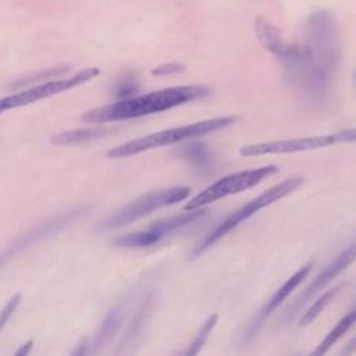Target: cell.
<instances>
[{"label": "cell", "mask_w": 356, "mask_h": 356, "mask_svg": "<svg viewBox=\"0 0 356 356\" xmlns=\"http://www.w3.org/2000/svg\"><path fill=\"white\" fill-rule=\"evenodd\" d=\"M341 63V46L335 19L327 11L313 13L305 25L303 42L281 63L286 78L314 106L324 104L332 89Z\"/></svg>", "instance_id": "obj_1"}, {"label": "cell", "mask_w": 356, "mask_h": 356, "mask_svg": "<svg viewBox=\"0 0 356 356\" xmlns=\"http://www.w3.org/2000/svg\"><path fill=\"white\" fill-rule=\"evenodd\" d=\"M209 92V88L204 85L165 88L140 96L118 99L111 104L89 110L82 115V120L85 122H108L138 118L202 99L207 96Z\"/></svg>", "instance_id": "obj_2"}, {"label": "cell", "mask_w": 356, "mask_h": 356, "mask_svg": "<svg viewBox=\"0 0 356 356\" xmlns=\"http://www.w3.org/2000/svg\"><path fill=\"white\" fill-rule=\"evenodd\" d=\"M235 121H236V117L228 115V117L210 118V120H203L199 122H192L188 125L163 129V131L125 142L122 145H118L107 152V157H110V159L129 157V156H135L138 153H142V152H146L150 149L184 142L188 139H195V138L211 134L214 131L222 129L225 127H229Z\"/></svg>", "instance_id": "obj_3"}, {"label": "cell", "mask_w": 356, "mask_h": 356, "mask_svg": "<svg viewBox=\"0 0 356 356\" xmlns=\"http://www.w3.org/2000/svg\"><path fill=\"white\" fill-rule=\"evenodd\" d=\"M302 184H303L302 177H291L288 179H285L280 184H275L274 186L266 189L264 192H261L260 195H257L256 197L249 200L246 204H243L242 207L232 211L213 231H210L203 238V241L196 246V249L193 250V256L200 254L202 252H204L206 249L213 246L216 242H218L221 238H224L227 234H229L232 229H235L241 222H243L249 217L254 216L257 211L266 209L267 206H270V204L275 203L277 200H280V199L288 196L289 193L295 192Z\"/></svg>", "instance_id": "obj_4"}, {"label": "cell", "mask_w": 356, "mask_h": 356, "mask_svg": "<svg viewBox=\"0 0 356 356\" xmlns=\"http://www.w3.org/2000/svg\"><path fill=\"white\" fill-rule=\"evenodd\" d=\"M278 171L277 165L268 164L252 170H243L238 171L229 175H225L211 185H209L206 189L199 192L195 197L186 202L184 206V210H193V209H200L204 207L209 203H213L216 200H220L222 197L243 192L252 186H256L260 184L264 178L268 175H273Z\"/></svg>", "instance_id": "obj_5"}, {"label": "cell", "mask_w": 356, "mask_h": 356, "mask_svg": "<svg viewBox=\"0 0 356 356\" xmlns=\"http://www.w3.org/2000/svg\"><path fill=\"white\" fill-rule=\"evenodd\" d=\"M191 193L189 186H172L163 191H154L150 193H146L138 199H135L128 206L122 207L113 216H110L107 220L102 222L103 229H111L118 228L122 225H127L135 220H139L145 216H149L157 209L167 207L175 203H179L185 200Z\"/></svg>", "instance_id": "obj_6"}, {"label": "cell", "mask_w": 356, "mask_h": 356, "mask_svg": "<svg viewBox=\"0 0 356 356\" xmlns=\"http://www.w3.org/2000/svg\"><path fill=\"white\" fill-rule=\"evenodd\" d=\"M100 74V70L96 67H89L85 68L68 78H61V79H51L47 82H42L33 86H29L21 92L0 97V114L11 110V108H17V107H22V106H28L31 103L39 102L42 99L63 93L65 90L74 89L79 85H83L86 82H89L90 79L96 78Z\"/></svg>", "instance_id": "obj_7"}, {"label": "cell", "mask_w": 356, "mask_h": 356, "mask_svg": "<svg viewBox=\"0 0 356 356\" xmlns=\"http://www.w3.org/2000/svg\"><path fill=\"white\" fill-rule=\"evenodd\" d=\"M206 216V210L193 209V210H185V213L165 217L159 221H154L152 225H149L143 231L129 232L125 235H121L114 239V245L120 248H147L157 242H160L163 238L170 235L171 232L189 225L195 222L196 220Z\"/></svg>", "instance_id": "obj_8"}, {"label": "cell", "mask_w": 356, "mask_h": 356, "mask_svg": "<svg viewBox=\"0 0 356 356\" xmlns=\"http://www.w3.org/2000/svg\"><path fill=\"white\" fill-rule=\"evenodd\" d=\"M356 260V243L343 249L335 259L331 260L317 277L306 286V289L291 303L286 312L282 314V323L291 321L321 289H324L335 277L343 273Z\"/></svg>", "instance_id": "obj_9"}, {"label": "cell", "mask_w": 356, "mask_h": 356, "mask_svg": "<svg viewBox=\"0 0 356 356\" xmlns=\"http://www.w3.org/2000/svg\"><path fill=\"white\" fill-rule=\"evenodd\" d=\"M82 213H83L82 209H74V210L64 211V213L47 220L46 222L38 225L36 228L25 232L21 238H18L13 243H10L3 252H0V268H3V266L6 263H8L11 259H14L18 253L24 252L29 246L40 242L44 238H49V236L57 234L58 231H61L63 228L70 225Z\"/></svg>", "instance_id": "obj_10"}, {"label": "cell", "mask_w": 356, "mask_h": 356, "mask_svg": "<svg viewBox=\"0 0 356 356\" xmlns=\"http://www.w3.org/2000/svg\"><path fill=\"white\" fill-rule=\"evenodd\" d=\"M134 298H135V291L127 293L125 298L122 300H120V303L107 314V317L100 324L99 330L90 338L81 342L71 352V355L95 353V352L100 350L104 345H107L115 337V334L121 330V327L128 316V312L132 306Z\"/></svg>", "instance_id": "obj_11"}, {"label": "cell", "mask_w": 356, "mask_h": 356, "mask_svg": "<svg viewBox=\"0 0 356 356\" xmlns=\"http://www.w3.org/2000/svg\"><path fill=\"white\" fill-rule=\"evenodd\" d=\"M334 135H320V136H309V138H293L284 140H273V142H260L245 145L239 149V154L243 157H254L261 154H277V153H296L306 150L323 149L327 146L335 145Z\"/></svg>", "instance_id": "obj_12"}, {"label": "cell", "mask_w": 356, "mask_h": 356, "mask_svg": "<svg viewBox=\"0 0 356 356\" xmlns=\"http://www.w3.org/2000/svg\"><path fill=\"white\" fill-rule=\"evenodd\" d=\"M313 267V261H309L306 264H303L299 270H296L274 293L273 296L268 298V300H266V303L259 309V312L256 313V316L253 317L252 323L249 324L246 332H245V341H250L253 339L257 332L260 331V328L263 327L264 321L268 318V316H271V313L280 307L286 298L300 285V282L309 275V273L312 271Z\"/></svg>", "instance_id": "obj_13"}, {"label": "cell", "mask_w": 356, "mask_h": 356, "mask_svg": "<svg viewBox=\"0 0 356 356\" xmlns=\"http://www.w3.org/2000/svg\"><path fill=\"white\" fill-rule=\"evenodd\" d=\"M254 29H256V36L261 43V46H264L268 51L275 54L280 61H284L289 56L292 50V44L286 43L282 39L280 31L274 25H271L264 18L259 17L256 19Z\"/></svg>", "instance_id": "obj_14"}, {"label": "cell", "mask_w": 356, "mask_h": 356, "mask_svg": "<svg viewBox=\"0 0 356 356\" xmlns=\"http://www.w3.org/2000/svg\"><path fill=\"white\" fill-rule=\"evenodd\" d=\"M181 157H184L196 171L209 174L213 170V154L203 142H188L178 149Z\"/></svg>", "instance_id": "obj_15"}, {"label": "cell", "mask_w": 356, "mask_h": 356, "mask_svg": "<svg viewBox=\"0 0 356 356\" xmlns=\"http://www.w3.org/2000/svg\"><path fill=\"white\" fill-rule=\"evenodd\" d=\"M110 131H111L110 128H79V129L64 131V132L53 135L50 138V143H53V145L83 143V142H88V140L102 138L106 134H108Z\"/></svg>", "instance_id": "obj_16"}, {"label": "cell", "mask_w": 356, "mask_h": 356, "mask_svg": "<svg viewBox=\"0 0 356 356\" xmlns=\"http://www.w3.org/2000/svg\"><path fill=\"white\" fill-rule=\"evenodd\" d=\"M150 310H152V298L147 296L140 309L138 310V313L135 314V317L132 318L129 327L127 328V332L121 341V349L122 348H129L132 345H135L140 337V334L143 332L145 330V325H146V321L149 320V314H150Z\"/></svg>", "instance_id": "obj_17"}, {"label": "cell", "mask_w": 356, "mask_h": 356, "mask_svg": "<svg viewBox=\"0 0 356 356\" xmlns=\"http://www.w3.org/2000/svg\"><path fill=\"white\" fill-rule=\"evenodd\" d=\"M356 323V307L348 312L335 325L334 328L324 337V339L316 346V349L312 352V355H324L328 352V349L343 335L346 331Z\"/></svg>", "instance_id": "obj_18"}, {"label": "cell", "mask_w": 356, "mask_h": 356, "mask_svg": "<svg viewBox=\"0 0 356 356\" xmlns=\"http://www.w3.org/2000/svg\"><path fill=\"white\" fill-rule=\"evenodd\" d=\"M339 289H341V286L330 288L317 300H314L313 305L302 314V317L299 320V325L305 327V325H309L310 323H313L320 316V313L325 309V306L334 299V296L338 293Z\"/></svg>", "instance_id": "obj_19"}, {"label": "cell", "mask_w": 356, "mask_h": 356, "mask_svg": "<svg viewBox=\"0 0 356 356\" xmlns=\"http://www.w3.org/2000/svg\"><path fill=\"white\" fill-rule=\"evenodd\" d=\"M217 321H218V316H217L216 313H214V314H210V316L204 320V323L202 324V327L199 328V331H197L196 337L193 338V341H192V342L188 345V348L184 350V355L193 356V355L199 353L200 349L203 348V345L206 343V341H207L210 332H211L213 328L216 327Z\"/></svg>", "instance_id": "obj_20"}, {"label": "cell", "mask_w": 356, "mask_h": 356, "mask_svg": "<svg viewBox=\"0 0 356 356\" xmlns=\"http://www.w3.org/2000/svg\"><path fill=\"white\" fill-rule=\"evenodd\" d=\"M138 89H139V83H138L136 78L132 75H125L115 85V96L118 99L132 97L136 95Z\"/></svg>", "instance_id": "obj_21"}, {"label": "cell", "mask_w": 356, "mask_h": 356, "mask_svg": "<svg viewBox=\"0 0 356 356\" xmlns=\"http://www.w3.org/2000/svg\"><path fill=\"white\" fill-rule=\"evenodd\" d=\"M22 296L21 293H15L14 296H11L8 299V302L4 305V307L0 310V331L6 327V324L8 323V320L11 318V316L14 314L15 309L18 307L19 302H21Z\"/></svg>", "instance_id": "obj_22"}, {"label": "cell", "mask_w": 356, "mask_h": 356, "mask_svg": "<svg viewBox=\"0 0 356 356\" xmlns=\"http://www.w3.org/2000/svg\"><path fill=\"white\" fill-rule=\"evenodd\" d=\"M68 71V68H53V70H47V71H42V72H39V74H35V75H32V76H28V78H25V79H21V81H18V82H15L13 86H22V85H28V83H33V82H38V81H42L43 78L46 79V78H54V76H60V75H63L64 72H67Z\"/></svg>", "instance_id": "obj_23"}, {"label": "cell", "mask_w": 356, "mask_h": 356, "mask_svg": "<svg viewBox=\"0 0 356 356\" xmlns=\"http://www.w3.org/2000/svg\"><path fill=\"white\" fill-rule=\"evenodd\" d=\"M185 70V65L181 64V63H167V64H163V65H159L156 67L152 74L156 75V76H167V75H175V74H179Z\"/></svg>", "instance_id": "obj_24"}, {"label": "cell", "mask_w": 356, "mask_h": 356, "mask_svg": "<svg viewBox=\"0 0 356 356\" xmlns=\"http://www.w3.org/2000/svg\"><path fill=\"white\" fill-rule=\"evenodd\" d=\"M334 135L335 142L338 143H345V142H356V128H348V129H342L338 131Z\"/></svg>", "instance_id": "obj_25"}, {"label": "cell", "mask_w": 356, "mask_h": 356, "mask_svg": "<svg viewBox=\"0 0 356 356\" xmlns=\"http://www.w3.org/2000/svg\"><path fill=\"white\" fill-rule=\"evenodd\" d=\"M353 352H356V335L345 345V348H343V350L341 353L342 355H350Z\"/></svg>", "instance_id": "obj_26"}, {"label": "cell", "mask_w": 356, "mask_h": 356, "mask_svg": "<svg viewBox=\"0 0 356 356\" xmlns=\"http://www.w3.org/2000/svg\"><path fill=\"white\" fill-rule=\"evenodd\" d=\"M32 346H33V341H28L26 343H24L17 352H15V355L17 356H21V355H28L29 352H31V349H32Z\"/></svg>", "instance_id": "obj_27"}, {"label": "cell", "mask_w": 356, "mask_h": 356, "mask_svg": "<svg viewBox=\"0 0 356 356\" xmlns=\"http://www.w3.org/2000/svg\"><path fill=\"white\" fill-rule=\"evenodd\" d=\"M355 82H356V72H355Z\"/></svg>", "instance_id": "obj_28"}]
</instances>
